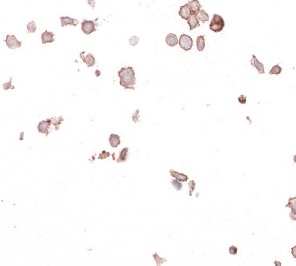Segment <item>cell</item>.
I'll return each mask as SVG.
<instances>
[{
    "label": "cell",
    "instance_id": "1f68e13d",
    "mask_svg": "<svg viewBox=\"0 0 296 266\" xmlns=\"http://www.w3.org/2000/svg\"><path fill=\"white\" fill-rule=\"evenodd\" d=\"M274 264H279V265H281V263H279V262H274Z\"/></svg>",
    "mask_w": 296,
    "mask_h": 266
},
{
    "label": "cell",
    "instance_id": "7a4b0ae2",
    "mask_svg": "<svg viewBox=\"0 0 296 266\" xmlns=\"http://www.w3.org/2000/svg\"><path fill=\"white\" fill-rule=\"evenodd\" d=\"M225 27V21L223 17L217 14H214L210 24V29L214 33L221 32Z\"/></svg>",
    "mask_w": 296,
    "mask_h": 266
},
{
    "label": "cell",
    "instance_id": "d6986e66",
    "mask_svg": "<svg viewBox=\"0 0 296 266\" xmlns=\"http://www.w3.org/2000/svg\"><path fill=\"white\" fill-rule=\"evenodd\" d=\"M170 172H171V176L175 177L176 179H177L180 181H186L188 179V177H187V175H186L184 174H180V173L177 172H174V171H173V170H171Z\"/></svg>",
    "mask_w": 296,
    "mask_h": 266
},
{
    "label": "cell",
    "instance_id": "f1b7e54d",
    "mask_svg": "<svg viewBox=\"0 0 296 266\" xmlns=\"http://www.w3.org/2000/svg\"><path fill=\"white\" fill-rule=\"evenodd\" d=\"M291 253H292V255L293 257L296 259V245L292 248Z\"/></svg>",
    "mask_w": 296,
    "mask_h": 266
},
{
    "label": "cell",
    "instance_id": "ba28073f",
    "mask_svg": "<svg viewBox=\"0 0 296 266\" xmlns=\"http://www.w3.org/2000/svg\"><path fill=\"white\" fill-rule=\"evenodd\" d=\"M179 14L183 20H189V17H190V16L192 15V13L190 10V8L189 7L188 3H186L184 5L181 6L180 8V10L179 12Z\"/></svg>",
    "mask_w": 296,
    "mask_h": 266
},
{
    "label": "cell",
    "instance_id": "7c38bea8",
    "mask_svg": "<svg viewBox=\"0 0 296 266\" xmlns=\"http://www.w3.org/2000/svg\"><path fill=\"white\" fill-rule=\"evenodd\" d=\"M80 56L82 59L83 62L85 63L87 67H93L95 64V58L92 55L91 53H89V54H88L86 56H84V52H81Z\"/></svg>",
    "mask_w": 296,
    "mask_h": 266
},
{
    "label": "cell",
    "instance_id": "8fae6325",
    "mask_svg": "<svg viewBox=\"0 0 296 266\" xmlns=\"http://www.w3.org/2000/svg\"><path fill=\"white\" fill-rule=\"evenodd\" d=\"M55 34L52 32H48L45 31L42 34H41V42L43 44L52 43L55 41Z\"/></svg>",
    "mask_w": 296,
    "mask_h": 266
},
{
    "label": "cell",
    "instance_id": "4dcf8cb0",
    "mask_svg": "<svg viewBox=\"0 0 296 266\" xmlns=\"http://www.w3.org/2000/svg\"><path fill=\"white\" fill-rule=\"evenodd\" d=\"M294 163H296V154L294 156Z\"/></svg>",
    "mask_w": 296,
    "mask_h": 266
},
{
    "label": "cell",
    "instance_id": "8992f818",
    "mask_svg": "<svg viewBox=\"0 0 296 266\" xmlns=\"http://www.w3.org/2000/svg\"><path fill=\"white\" fill-rule=\"evenodd\" d=\"M52 123L51 119H47L46 121H41L38 125V129L40 133H42L45 135L49 133V128Z\"/></svg>",
    "mask_w": 296,
    "mask_h": 266
},
{
    "label": "cell",
    "instance_id": "44dd1931",
    "mask_svg": "<svg viewBox=\"0 0 296 266\" xmlns=\"http://www.w3.org/2000/svg\"><path fill=\"white\" fill-rule=\"evenodd\" d=\"M27 28L28 33H34L37 30L36 24L34 21H32L29 23L27 25Z\"/></svg>",
    "mask_w": 296,
    "mask_h": 266
},
{
    "label": "cell",
    "instance_id": "4fadbf2b",
    "mask_svg": "<svg viewBox=\"0 0 296 266\" xmlns=\"http://www.w3.org/2000/svg\"><path fill=\"white\" fill-rule=\"evenodd\" d=\"M188 5L192 14H197L202 7V5H200L198 0H192V1L189 2Z\"/></svg>",
    "mask_w": 296,
    "mask_h": 266
},
{
    "label": "cell",
    "instance_id": "277c9868",
    "mask_svg": "<svg viewBox=\"0 0 296 266\" xmlns=\"http://www.w3.org/2000/svg\"><path fill=\"white\" fill-rule=\"evenodd\" d=\"M82 30L87 35L97 31L95 23L93 20H84L82 23Z\"/></svg>",
    "mask_w": 296,
    "mask_h": 266
},
{
    "label": "cell",
    "instance_id": "d4e9b609",
    "mask_svg": "<svg viewBox=\"0 0 296 266\" xmlns=\"http://www.w3.org/2000/svg\"><path fill=\"white\" fill-rule=\"evenodd\" d=\"M12 81H13V79H12L11 77H10V81L9 82H7V83H5L3 85V87L5 90H9V89H12V90H14L15 89V87L14 86H12Z\"/></svg>",
    "mask_w": 296,
    "mask_h": 266
},
{
    "label": "cell",
    "instance_id": "83f0119b",
    "mask_svg": "<svg viewBox=\"0 0 296 266\" xmlns=\"http://www.w3.org/2000/svg\"><path fill=\"white\" fill-rule=\"evenodd\" d=\"M238 100H239V102L242 104H245L246 103V97H245V95H243V94H242V95H241L239 98H238Z\"/></svg>",
    "mask_w": 296,
    "mask_h": 266
},
{
    "label": "cell",
    "instance_id": "603a6c76",
    "mask_svg": "<svg viewBox=\"0 0 296 266\" xmlns=\"http://www.w3.org/2000/svg\"><path fill=\"white\" fill-rule=\"evenodd\" d=\"M127 152H128V148H123L120 154L119 158L118 159V162H122L126 160L127 156Z\"/></svg>",
    "mask_w": 296,
    "mask_h": 266
},
{
    "label": "cell",
    "instance_id": "2e32d148",
    "mask_svg": "<svg viewBox=\"0 0 296 266\" xmlns=\"http://www.w3.org/2000/svg\"><path fill=\"white\" fill-rule=\"evenodd\" d=\"M109 143L112 147L116 148L120 144V136L116 134H111L109 137Z\"/></svg>",
    "mask_w": 296,
    "mask_h": 266
},
{
    "label": "cell",
    "instance_id": "e0dca14e",
    "mask_svg": "<svg viewBox=\"0 0 296 266\" xmlns=\"http://www.w3.org/2000/svg\"><path fill=\"white\" fill-rule=\"evenodd\" d=\"M205 38L204 35L197 38V48L199 51H203L205 49Z\"/></svg>",
    "mask_w": 296,
    "mask_h": 266
},
{
    "label": "cell",
    "instance_id": "484cf974",
    "mask_svg": "<svg viewBox=\"0 0 296 266\" xmlns=\"http://www.w3.org/2000/svg\"><path fill=\"white\" fill-rule=\"evenodd\" d=\"M172 184L173 185V186L175 187V188L176 189V190L179 191L182 188V185L179 181H177L176 180H173L172 181Z\"/></svg>",
    "mask_w": 296,
    "mask_h": 266
},
{
    "label": "cell",
    "instance_id": "6da1fadb",
    "mask_svg": "<svg viewBox=\"0 0 296 266\" xmlns=\"http://www.w3.org/2000/svg\"><path fill=\"white\" fill-rule=\"evenodd\" d=\"M118 75L120 78V84L122 87L126 90H135V73L132 67H122L120 71H118Z\"/></svg>",
    "mask_w": 296,
    "mask_h": 266
},
{
    "label": "cell",
    "instance_id": "5bb4252c",
    "mask_svg": "<svg viewBox=\"0 0 296 266\" xmlns=\"http://www.w3.org/2000/svg\"><path fill=\"white\" fill-rule=\"evenodd\" d=\"M179 40L177 38L176 35L173 33H169V34L167 35L166 38H165V43L167 44V45L169 47H175L177 44H178Z\"/></svg>",
    "mask_w": 296,
    "mask_h": 266
},
{
    "label": "cell",
    "instance_id": "9c48e42d",
    "mask_svg": "<svg viewBox=\"0 0 296 266\" xmlns=\"http://www.w3.org/2000/svg\"><path fill=\"white\" fill-rule=\"evenodd\" d=\"M61 20V26L62 27H66L67 25H73L74 27L77 26V25L79 23V21L76 19L71 18L69 16L66 17H60Z\"/></svg>",
    "mask_w": 296,
    "mask_h": 266
},
{
    "label": "cell",
    "instance_id": "4316f807",
    "mask_svg": "<svg viewBox=\"0 0 296 266\" xmlns=\"http://www.w3.org/2000/svg\"><path fill=\"white\" fill-rule=\"evenodd\" d=\"M229 251L231 255H235L237 253V248L235 246H231L229 249Z\"/></svg>",
    "mask_w": 296,
    "mask_h": 266
},
{
    "label": "cell",
    "instance_id": "cb8c5ba5",
    "mask_svg": "<svg viewBox=\"0 0 296 266\" xmlns=\"http://www.w3.org/2000/svg\"><path fill=\"white\" fill-rule=\"evenodd\" d=\"M139 40H140V39H139V37L134 36L129 40V43L130 45H132V46H136L138 44Z\"/></svg>",
    "mask_w": 296,
    "mask_h": 266
},
{
    "label": "cell",
    "instance_id": "f546056e",
    "mask_svg": "<svg viewBox=\"0 0 296 266\" xmlns=\"http://www.w3.org/2000/svg\"><path fill=\"white\" fill-rule=\"evenodd\" d=\"M88 4L91 5L93 8H94V6H95V2L94 0H88Z\"/></svg>",
    "mask_w": 296,
    "mask_h": 266
},
{
    "label": "cell",
    "instance_id": "9a60e30c",
    "mask_svg": "<svg viewBox=\"0 0 296 266\" xmlns=\"http://www.w3.org/2000/svg\"><path fill=\"white\" fill-rule=\"evenodd\" d=\"M188 23L189 27H190L189 28L190 31H192L194 29L197 28V27H199L200 23L198 17L197 16V14H192L189 18V20H188Z\"/></svg>",
    "mask_w": 296,
    "mask_h": 266
},
{
    "label": "cell",
    "instance_id": "52a82bcc",
    "mask_svg": "<svg viewBox=\"0 0 296 266\" xmlns=\"http://www.w3.org/2000/svg\"><path fill=\"white\" fill-rule=\"evenodd\" d=\"M286 207L291 209V212L289 215L290 218L292 220L296 221V197L290 198L289 199Z\"/></svg>",
    "mask_w": 296,
    "mask_h": 266
},
{
    "label": "cell",
    "instance_id": "ac0fdd59",
    "mask_svg": "<svg viewBox=\"0 0 296 266\" xmlns=\"http://www.w3.org/2000/svg\"><path fill=\"white\" fill-rule=\"evenodd\" d=\"M197 16L199 21H202L203 23H205L206 21H208L210 20V17L208 14L206 13L204 10H201L197 14Z\"/></svg>",
    "mask_w": 296,
    "mask_h": 266
},
{
    "label": "cell",
    "instance_id": "5b68a950",
    "mask_svg": "<svg viewBox=\"0 0 296 266\" xmlns=\"http://www.w3.org/2000/svg\"><path fill=\"white\" fill-rule=\"evenodd\" d=\"M5 41L7 47L10 49L20 48L22 44V42H19L14 35H7Z\"/></svg>",
    "mask_w": 296,
    "mask_h": 266
},
{
    "label": "cell",
    "instance_id": "30bf717a",
    "mask_svg": "<svg viewBox=\"0 0 296 266\" xmlns=\"http://www.w3.org/2000/svg\"><path fill=\"white\" fill-rule=\"evenodd\" d=\"M250 62H251L252 66H253L254 67L256 68V69L258 71V73L260 75L265 73L264 66L263 64L261 63V62H260L257 60V58H256V56L254 55H252V59Z\"/></svg>",
    "mask_w": 296,
    "mask_h": 266
},
{
    "label": "cell",
    "instance_id": "3957f363",
    "mask_svg": "<svg viewBox=\"0 0 296 266\" xmlns=\"http://www.w3.org/2000/svg\"><path fill=\"white\" fill-rule=\"evenodd\" d=\"M179 44L183 50L188 51L191 50L193 47V39L187 34H182L180 37Z\"/></svg>",
    "mask_w": 296,
    "mask_h": 266
},
{
    "label": "cell",
    "instance_id": "7402d4cb",
    "mask_svg": "<svg viewBox=\"0 0 296 266\" xmlns=\"http://www.w3.org/2000/svg\"><path fill=\"white\" fill-rule=\"evenodd\" d=\"M283 71V68L280 67L279 65H275L273 67H272L270 71V75H279Z\"/></svg>",
    "mask_w": 296,
    "mask_h": 266
},
{
    "label": "cell",
    "instance_id": "ffe728a7",
    "mask_svg": "<svg viewBox=\"0 0 296 266\" xmlns=\"http://www.w3.org/2000/svg\"><path fill=\"white\" fill-rule=\"evenodd\" d=\"M51 121H52V123L53 124V125L55 126V129H58V126L60 125V124L62 122V121H64V119H63V118L62 117H60L52 118Z\"/></svg>",
    "mask_w": 296,
    "mask_h": 266
}]
</instances>
